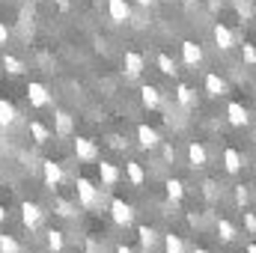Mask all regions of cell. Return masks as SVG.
Listing matches in <instances>:
<instances>
[{"mask_svg": "<svg viewBox=\"0 0 256 253\" xmlns=\"http://www.w3.org/2000/svg\"><path fill=\"white\" fill-rule=\"evenodd\" d=\"M164 250L167 253H185V242H182V236H176V232H167L164 236Z\"/></svg>", "mask_w": 256, "mask_h": 253, "instance_id": "cell-29", "label": "cell"}, {"mask_svg": "<svg viewBox=\"0 0 256 253\" xmlns=\"http://www.w3.org/2000/svg\"><path fill=\"white\" fill-rule=\"evenodd\" d=\"M226 120H230L236 128H244L248 122H250V110H248L242 102H230V104H226Z\"/></svg>", "mask_w": 256, "mask_h": 253, "instance_id": "cell-9", "label": "cell"}, {"mask_svg": "<svg viewBox=\"0 0 256 253\" xmlns=\"http://www.w3.org/2000/svg\"><path fill=\"white\" fill-rule=\"evenodd\" d=\"M158 146H161V155H164V161H176V146H173V143H164V140H161Z\"/></svg>", "mask_w": 256, "mask_h": 253, "instance_id": "cell-34", "label": "cell"}, {"mask_svg": "<svg viewBox=\"0 0 256 253\" xmlns=\"http://www.w3.org/2000/svg\"><path fill=\"white\" fill-rule=\"evenodd\" d=\"M42 220H45V212H42V206H39V202H30V200H24V202H21V224H24L30 232H36V230L42 226Z\"/></svg>", "mask_w": 256, "mask_h": 253, "instance_id": "cell-2", "label": "cell"}, {"mask_svg": "<svg viewBox=\"0 0 256 253\" xmlns=\"http://www.w3.org/2000/svg\"><path fill=\"white\" fill-rule=\"evenodd\" d=\"M140 102H143L149 110L161 108V90H158V86H152V84H143V86H140Z\"/></svg>", "mask_w": 256, "mask_h": 253, "instance_id": "cell-16", "label": "cell"}, {"mask_svg": "<svg viewBox=\"0 0 256 253\" xmlns=\"http://www.w3.org/2000/svg\"><path fill=\"white\" fill-rule=\"evenodd\" d=\"M6 42H9V27H6V24L0 21V48H3Z\"/></svg>", "mask_w": 256, "mask_h": 253, "instance_id": "cell-36", "label": "cell"}, {"mask_svg": "<svg viewBox=\"0 0 256 253\" xmlns=\"http://www.w3.org/2000/svg\"><path fill=\"white\" fill-rule=\"evenodd\" d=\"M116 253H134V250H131L128 244H120V248H116Z\"/></svg>", "mask_w": 256, "mask_h": 253, "instance_id": "cell-41", "label": "cell"}, {"mask_svg": "<svg viewBox=\"0 0 256 253\" xmlns=\"http://www.w3.org/2000/svg\"><path fill=\"white\" fill-rule=\"evenodd\" d=\"M137 238H140V248L143 250H152L155 244H158V232H155V226H137Z\"/></svg>", "mask_w": 256, "mask_h": 253, "instance_id": "cell-21", "label": "cell"}, {"mask_svg": "<svg viewBox=\"0 0 256 253\" xmlns=\"http://www.w3.org/2000/svg\"><path fill=\"white\" fill-rule=\"evenodd\" d=\"M98 176H102V185H108V188H114V185L120 182V170H116V164H110V161H102V164H98Z\"/></svg>", "mask_w": 256, "mask_h": 253, "instance_id": "cell-18", "label": "cell"}, {"mask_svg": "<svg viewBox=\"0 0 256 253\" xmlns=\"http://www.w3.org/2000/svg\"><path fill=\"white\" fill-rule=\"evenodd\" d=\"M182 60H185V66L196 68V66L202 63V48H200L196 42H191V39H185V42H182Z\"/></svg>", "mask_w": 256, "mask_h": 253, "instance_id": "cell-14", "label": "cell"}, {"mask_svg": "<svg viewBox=\"0 0 256 253\" xmlns=\"http://www.w3.org/2000/svg\"><path fill=\"white\" fill-rule=\"evenodd\" d=\"M242 57H244V63H248V66L256 63V48L250 45V42H244V45H242Z\"/></svg>", "mask_w": 256, "mask_h": 253, "instance_id": "cell-33", "label": "cell"}, {"mask_svg": "<svg viewBox=\"0 0 256 253\" xmlns=\"http://www.w3.org/2000/svg\"><path fill=\"white\" fill-rule=\"evenodd\" d=\"M0 63H3V68H6L9 74H24V68H27L24 60H21V57H15V54H3V60H0Z\"/></svg>", "mask_w": 256, "mask_h": 253, "instance_id": "cell-28", "label": "cell"}, {"mask_svg": "<svg viewBox=\"0 0 256 253\" xmlns=\"http://www.w3.org/2000/svg\"><path fill=\"white\" fill-rule=\"evenodd\" d=\"M74 188H78V206H84V208H96L98 206V188H96V182H90L86 176H78Z\"/></svg>", "mask_w": 256, "mask_h": 253, "instance_id": "cell-1", "label": "cell"}, {"mask_svg": "<svg viewBox=\"0 0 256 253\" xmlns=\"http://www.w3.org/2000/svg\"><path fill=\"white\" fill-rule=\"evenodd\" d=\"M194 253H212V250H206V248H194Z\"/></svg>", "mask_w": 256, "mask_h": 253, "instance_id": "cell-44", "label": "cell"}, {"mask_svg": "<svg viewBox=\"0 0 256 253\" xmlns=\"http://www.w3.org/2000/svg\"><path fill=\"white\" fill-rule=\"evenodd\" d=\"M164 190H167V200H170V202H182V200H185V185H182L179 179H167V182H164Z\"/></svg>", "mask_w": 256, "mask_h": 253, "instance_id": "cell-26", "label": "cell"}, {"mask_svg": "<svg viewBox=\"0 0 256 253\" xmlns=\"http://www.w3.org/2000/svg\"><path fill=\"white\" fill-rule=\"evenodd\" d=\"M143 68H146L143 54H140V51H126V60H122V72H126V78H131V80L140 78Z\"/></svg>", "mask_w": 256, "mask_h": 253, "instance_id": "cell-7", "label": "cell"}, {"mask_svg": "<svg viewBox=\"0 0 256 253\" xmlns=\"http://www.w3.org/2000/svg\"><path fill=\"white\" fill-rule=\"evenodd\" d=\"M27 102H30L33 108H51L54 96L48 92V86H45V84H39V80H30V84H27Z\"/></svg>", "mask_w": 256, "mask_h": 253, "instance_id": "cell-5", "label": "cell"}, {"mask_svg": "<svg viewBox=\"0 0 256 253\" xmlns=\"http://www.w3.org/2000/svg\"><path fill=\"white\" fill-rule=\"evenodd\" d=\"M72 149H74V158L84 161V164L98 161V146H96V140H90V137H74Z\"/></svg>", "mask_w": 256, "mask_h": 253, "instance_id": "cell-3", "label": "cell"}, {"mask_svg": "<svg viewBox=\"0 0 256 253\" xmlns=\"http://www.w3.org/2000/svg\"><path fill=\"white\" fill-rule=\"evenodd\" d=\"M236 236H238L236 224L226 220V218H218V238H220L224 244H230V242H236Z\"/></svg>", "mask_w": 256, "mask_h": 253, "instance_id": "cell-20", "label": "cell"}, {"mask_svg": "<svg viewBox=\"0 0 256 253\" xmlns=\"http://www.w3.org/2000/svg\"><path fill=\"white\" fill-rule=\"evenodd\" d=\"M244 230H248L250 236L256 232V214L254 212H248V208H244Z\"/></svg>", "mask_w": 256, "mask_h": 253, "instance_id": "cell-35", "label": "cell"}, {"mask_svg": "<svg viewBox=\"0 0 256 253\" xmlns=\"http://www.w3.org/2000/svg\"><path fill=\"white\" fill-rule=\"evenodd\" d=\"M220 6H224V0H208V9H212V12H218Z\"/></svg>", "mask_w": 256, "mask_h": 253, "instance_id": "cell-39", "label": "cell"}, {"mask_svg": "<svg viewBox=\"0 0 256 253\" xmlns=\"http://www.w3.org/2000/svg\"><path fill=\"white\" fill-rule=\"evenodd\" d=\"M3 220H6V208L0 206V224H3Z\"/></svg>", "mask_w": 256, "mask_h": 253, "instance_id": "cell-43", "label": "cell"}, {"mask_svg": "<svg viewBox=\"0 0 256 253\" xmlns=\"http://www.w3.org/2000/svg\"><path fill=\"white\" fill-rule=\"evenodd\" d=\"M206 92H208L212 98H220V96H226V92H230V84H226V78H220L218 72H208V74H206Z\"/></svg>", "mask_w": 256, "mask_h": 253, "instance_id": "cell-10", "label": "cell"}, {"mask_svg": "<svg viewBox=\"0 0 256 253\" xmlns=\"http://www.w3.org/2000/svg\"><path fill=\"white\" fill-rule=\"evenodd\" d=\"M126 176H128V182H131L134 188H140V185L146 182V170H143L140 161H128L126 164Z\"/></svg>", "mask_w": 256, "mask_h": 253, "instance_id": "cell-19", "label": "cell"}, {"mask_svg": "<svg viewBox=\"0 0 256 253\" xmlns=\"http://www.w3.org/2000/svg\"><path fill=\"white\" fill-rule=\"evenodd\" d=\"M54 212H57L60 218H72V214H74V202H72V200H63V196H57V200H54Z\"/></svg>", "mask_w": 256, "mask_h": 253, "instance_id": "cell-31", "label": "cell"}, {"mask_svg": "<svg viewBox=\"0 0 256 253\" xmlns=\"http://www.w3.org/2000/svg\"><path fill=\"white\" fill-rule=\"evenodd\" d=\"M242 167H244V155H242L238 149L226 146V152H224V170H226V173H238Z\"/></svg>", "mask_w": 256, "mask_h": 253, "instance_id": "cell-17", "label": "cell"}, {"mask_svg": "<svg viewBox=\"0 0 256 253\" xmlns=\"http://www.w3.org/2000/svg\"><path fill=\"white\" fill-rule=\"evenodd\" d=\"M45 244H48V250H51V253H63L66 232H63V230H48V232H45Z\"/></svg>", "mask_w": 256, "mask_h": 253, "instance_id": "cell-25", "label": "cell"}, {"mask_svg": "<svg viewBox=\"0 0 256 253\" xmlns=\"http://www.w3.org/2000/svg\"><path fill=\"white\" fill-rule=\"evenodd\" d=\"M18 122V110H15V104L12 102H6V98H0V126L9 128Z\"/></svg>", "mask_w": 256, "mask_h": 253, "instance_id": "cell-24", "label": "cell"}, {"mask_svg": "<svg viewBox=\"0 0 256 253\" xmlns=\"http://www.w3.org/2000/svg\"><path fill=\"white\" fill-rule=\"evenodd\" d=\"M27 131H30V137L36 140V143H48L51 140V128L45 126V122H39V120H30V126H27Z\"/></svg>", "mask_w": 256, "mask_h": 253, "instance_id": "cell-23", "label": "cell"}, {"mask_svg": "<svg viewBox=\"0 0 256 253\" xmlns=\"http://www.w3.org/2000/svg\"><path fill=\"white\" fill-rule=\"evenodd\" d=\"M0 253H21V244L15 236H0Z\"/></svg>", "mask_w": 256, "mask_h": 253, "instance_id": "cell-32", "label": "cell"}, {"mask_svg": "<svg viewBox=\"0 0 256 253\" xmlns=\"http://www.w3.org/2000/svg\"><path fill=\"white\" fill-rule=\"evenodd\" d=\"M176 102H179V108L191 110L194 104H196V92H194L188 84H179V86H176Z\"/></svg>", "mask_w": 256, "mask_h": 253, "instance_id": "cell-22", "label": "cell"}, {"mask_svg": "<svg viewBox=\"0 0 256 253\" xmlns=\"http://www.w3.org/2000/svg\"><path fill=\"white\" fill-rule=\"evenodd\" d=\"M84 248H86V253H98V244H96L92 238H86V244H84Z\"/></svg>", "mask_w": 256, "mask_h": 253, "instance_id": "cell-38", "label": "cell"}, {"mask_svg": "<svg viewBox=\"0 0 256 253\" xmlns=\"http://www.w3.org/2000/svg\"><path fill=\"white\" fill-rule=\"evenodd\" d=\"M248 253H256V244H248Z\"/></svg>", "mask_w": 256, "mask_h": 253, "instance_id": "cell-45", "label": "cell"}, {"mask_svg": "<svg viewBox=\"0 0 256 253\" xmlns=\"http://www.w3.org/2000/svg\"><path fill=\"white\" fill-rule=\"evenodd\" d=\"M232 196H236V206L238 208H248L250 206V185H236L232 188Z\"/></svg>", "mask_w": 256, "mask_h": 253, "instance_id": "cell-30", "label": "cell"}, {"mask_svg": "<svg viewBox=\"0 0 256 253\" xmlns=\"http://www.w3.org/2000/svg\"><path fill=\"white\" fill-rule=\"evenodd\" d=\"M212 36H214V45H218L220 51H230V48H236V33H232V30H230L224 21H218V24H214Z\"/></svg>", "mask_w": 256, "mask_h": 253, "instance_id": "cell-8", "label": "cell"}, {"mask_svg": "<svg viewBox=\"0 0 256 253\" xmlns=\"http://www.w3.org/2000/svg\"><path fill=\"white\" fill-rule=\"evenodd\" d=\"M57 6H60L63 12H68V9H72V0H57Z\"/></svg>", "mask_w": 256, "mask_h": 253, "instance_id": "cell-40", "label": "cell"}, {"mask_svg": "<svg viewBox=\"0 0 256 253\" xmlns=\"http://www.w3.org/2000/svg\"><path fill=\"white\" fill-rule=\"evenodd\" d=\"M63 179H66V173H63V167L57 164V161H42V182L48 185V188H60L63 185Z\"/></svg>", "mask_w": 256, "mask_h": 253, "instance_id": "cell-6", "label": "cell"}, {"mask_svg": "<svg viewBox=\"0 0 256 253\" xmlns=\"http://www.w3.org/2000/svg\"><path fill=\"white\" fill-rule=\"evenodd\" d=\"M108 15L114 24H126L131 18V3L128 0H108Z\"/></svg>", "mask_w": 256, "mask_h": 253, "instance_id": "cell-11", "label": "cell"}, {"mask_svg": "<svg viewBox=\"0 0 256 253\" xmlns=\"http://www.w3.org/2000/svg\"><path fill=\"white\" fill-rule=\"evenodd\" d=\"M188 161H191L194 170H202V167L208 164V152H206V146H202L200 140H191V143H188Z\"/></svg>", "mask_w": 256, "mask_h": 253, "instance_id": "cell-12", "label": "cell"}, {"mask_svg": "<svg viewBox=\"0 0 256 253\" xmlns=\"http://www.w3.org/2000/svg\"><path fill=\"white\" fill-rule=\"evenodd\" d=\"M110 218H114L116 226H131V224H134V208H131V202L114 196V200H110Z\"/></svg>", "mask_w": 256, "mask_h": 253, "instance_id": "cell-4", "label": "cell"}, {"mask_svg": "<svg viewBox=\"0 0 256 253\" xmlns=\"http://www.w3.org/2000/svg\"><path fill=\"white\" fill-rule=\"evenodd\" d=\"M110 146H114V149H126L128 143H122V137H110Z\"/></svg>", "mask_w": 256, "mask_h": 253, "instance_id": "cell-37", "label": "cell"}, {"mask_svg": "<svg viewBox=\"0 0 256 253\" xmlns=\"http://www.w3.org/2000/svg\"><path fill=\"white\" fill-rule=\"evenodd\" d=\"M158 143H161V137H158V131L152 126H137V146L140 149H158Z\"/></svg>", "mask_w": 256, "mask_h": 253, "instance_id": "cell-13", "label": "cell"}, {"mask_svg": "<svg viewBox=\"0 0 256 253\" xmlns=\"http://www.w3.org/2000/svg\"><path fill=\"white\" fill-rule=\"evenodd\" d=\"M155 0H137V6H152Z\"/></svg>", "mask_w": 256, "mask_h": 253, "instance_id": "cell-42", "label": "cell"}, {"mask_svg": "<svg viewBox=\"0 0 256 253\" xmlns=\"http://www.w3.org/2000/svg\"><path fill=\"white\" fill-rule=\"evenodd\" d=\"M72 128H74L72 114H68V110H54V134L68 137V134H72Z\"/></svg>", "mask_w": 256, "mask_h": 253, "instance_id": "cell-15", "label": "cell"}, {"mask_svg": "<svg viewBox=\"0 0 256 253\" xmlns=\"http://www.w3.org/2000/svg\"><path fill=\"white\" fill-rule=\"evenodd\" d=\"M155 63H158V72H161V74H167V78H176V72H179V68H176V60H173L170 54H164V51H161V54L155 57Z\"/></svg>", "mask_w": 256, "mask_h": 253, "instance_id": "cell-27", "label": "cell"}]
</instances>
